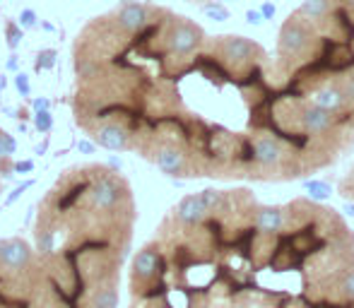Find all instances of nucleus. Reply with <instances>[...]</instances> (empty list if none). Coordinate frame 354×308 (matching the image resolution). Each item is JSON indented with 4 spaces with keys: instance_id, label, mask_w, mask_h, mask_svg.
<instances>
[{
    "instance_id": "10",
    "label": "nucleus",
    "mask_w": 354,
    "mask_h": 308,
    "mask_svg": "<svg viewBox=\"0 0 354 308\" xmlns=\"http://www.w3.org/2000/svg\"><path fill=\"white\" fill-rule=\"evenodd\" d=\"M123 3H126V0H123Z\"/></svg>"
},
{
    "instance_id": "7",
    "label": "nucleus",
    "mask_w": 354,
    "mask_h": 308,
    "mask_svg": "<svg viewBox=\"0 0 354 308\" xmlns=\"http://www.w3.org/2000/svg\"><path fill=\"white\" fill-rule=\"evenodd\" d=\"M205 10L212 15V17H219V19H227V17H229V15H227V10H219V8H214V5H207Z\"/></svg>"
},
{
    "instance_id": "4",
    "label": "nucleus",
    "mask_w": 354,
    "mask_h": 308,
    "mask_svg": "<svg viewBox=\"0 0 354 308\" xmlns=\"http://www.w3.org/2000/svg\"><path fill=\"white\" fill-rule=\"evenodd\" d=\"M8 37H10V46H17L19 39H22V32H19L15 24H10V27H8Z\"/></svg>"
},
{
    "instance_id": "9",
    "label": "nucleus",
    "mask_w": 354,
    "mask_h": 308,
    "mask_svg": "<svg viewBox=\"0 0 354 308\" xmlns=\"http://www.w3.org/2000/svg\"><path fill=\"white\" fill-rule=\"evenodd\" d=\"M34 106H37L39 111H41V108H46V106H48V102H44V99H37V102H34Z\"/></svg>"
},
{
    "instance_id": "6",
    "label": "nucleus",
    "mask_w": 354,
    "mask_h": 308,
    "mask_svg": "<svg viewBox=\"0 0 354 308\" xmlns=\"http://www.w3.org/2000/svg\"><path fill=\"white\" fill-rule=\"evenodd\" d=\"M345 289H347V294L354 299V270L347 272V277H345Z\"/></svg>"
},
{
    "instance_id": "5",
    "label": "nucleus",
    "mask_w": 354,
    "mask_h": 308,
    "mask_svg": "<svg viewBox=\"0 0 354 308\" xmlns=\"http://www.w3.org/2000/svg\"><path fill=\"white\" fill-rule=\"evenodd\" d=\"M15 84H17L19 92H22L24 97H27V94H29V79H27V75H22V73H19V75L15 77Z\"/></svg>"
},
{
    "instance_id": "3",
    "label": "nucleus",
    "mask_w": 354,
    "mask_h": 308,
    "mask_svg": "<svg viewBox=\"0 0 354 308\" xmlns=\"http://www.w3.org/2000/svg\"><path fill=\"white\" fill-rule=\"evenodd\" d=\"M19 24L22 27H34L37 24V15H34V10H22V15H19Z\"/></svg>"
},
{
    "instance_id": "8",
    "label": "nucleus",
    "mask_w": 354,
    "mask_h": 308,
    "mask_svg": "<svg viewBox=\"0 0 354 308\" xmlns=\"http://www.w3.org/2000/svg\"><path fill=\"white\" fill-rule=\"evenodd\" d=\"M17 171H32V162H22V164H17Z\"/></svg>"
},
{
    "instance_id": "2",
    "label": "nucleus",
    "mask_w": 354,
    "mask_h": 308,
    "mask_svg": "<svg viewBox=\"0 0 354 308\" xmlns=\"http://www.w3.org/2000/svg\"><path fill=\"white\" fill-rule=\"evenodd\" d=\"M37 128H39V131H44V133L51 131V113H48V111H39L37 113Z\"/></svg>"
},
{
    "instance_id": "1",
    "label": "nucleus",
    "mask_w": 354,
    "mask_h": 308,
    "mask_svg": "<svg viewBox=\"0 0 354 308\" xmlns=\"http://www.w3.org/2000/svg\"><path fill=\"white\" fill-rule=\"evenodd\" d=\"M116 22H118V27L126 29V32H138V29H142L145 24L149 22V10L145 8V5L128 3L126 8L116 15Z\"/></svg>"
}]
</instances>
